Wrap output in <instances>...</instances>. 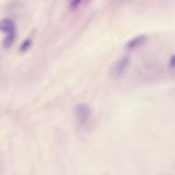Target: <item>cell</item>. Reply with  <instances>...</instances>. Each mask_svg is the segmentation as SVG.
<instances>
[{
	"mask_svg": "<svg viewBox=\"0 0 175 175\" xmlns=\"http://www.w3.org/2000/svg\"><path fill=\"white\" fill-rule=\"evenodd\" d=\"M31 44V41L30 39H26L23 42L22 44L21 45L19 50L20 52H24L27 50Z\"/></svg>",
	"mask_w": 175,
	"mask_h": 175,
	"instance_id": "obj_6",
	"label": "cell"
},
{
	"mask_svg": "<svg viewBox=\"0 0 175 175\" xmlns=\"http://www.w3.org/2000/svg\"><path fill=\"white\" fill-rule=\"evenodd\" d=\"M0 30L8 34L15 30L14 23L11 19H3L0 21Z\"/></svg>",
	"mask_w": 175,
	"mask_h": 175,
	"instance_id": "obj_4",
	"label": "cell"
},
{
	"mask_svg": "<svg viewBox=\"0 0 175 175\" xmlns=\"http://www.w3.org/2000/svg\"><path fill=\"white\" fill-rule=\"evenodd\" d=\"M75 114L79 125L82 127L86 126L91 117V109L89 105L85 103L76 105L75 107Z\"/></svg>",
	"mask_w": 175,
	"mask_h": 175,
	"instance_id": "obj_1",
	"label": "cell"
},
{
	"mask_svg": "<svg viewBox=\"0 0 175 175\" xmlns=\"http://www.w3.org/2000/svg\"><path fill=\"white\" fill-rule=\"evenodd\" d=\"M82 1V0H71V4H70L71 8L73 9L77 8L80 5V4Z\"/></svg>",
	"mask_w": 175,
	"mask_h": 175,
	"instance_id": "obj_7",
	"label": "cell"
},
{
	"mask_svg": "<svg viewBox=\"0 0 175 175\" xmlns=\"http://www.w3.org/2000/svg\"><path fill=\"white\" fill-rule=\"evenodd\" d=\"M169 66L171 69H174L175 66V56H171L169 61Z\"/></svg>",
	"mask_w": 175,
	"mask_h": 175,
	"instance_id": "obj_8",
	"label": "cell"
},
{
	"mask_svg": "<svg viewBox=\"0 0 175 175\" xmlns=\"http://www.w3.org/2000/svg\"><path fill=\"white\" fill-rule=\"evenodd\" d=\"M131 63V59L128 56H124L117 61L111 69V75L118 79L123 76L126 71Z\"/></svg>",
	"mask_w": 175,
	"mask_h": 175,
	"instance_id": "obj_2",
	"label": "cell"
},
{
	"mask_svg": "<svg viewBox=\"0 0 175 175\" xmlns=\"http://www.w3.org/2000/svg\"><path fill=\"white\" fill-rule=\"evenodd\" d=\"M7 34V36L4 39L3 41V46L5 49H9L12 46L15 41L16 36L15 30L12 32H9Z\"/></svg>",
	"mask_w": 175,
	"mask_h": 175,
	"instance_id": "obj_5",
	"label": "cell"
},
{
	"mask_svg": "<svg viewBox=\"0 0 175 175\" xmlns=\"http://www.w3.org/2000/svg\"><path fill=\"white\" fill-rule=\"evenodd\" d=\"M147 37L144 34H141L135 38L132 39L131 40L127 43L125 45L126 49L127 50H131L137 49L139 46H141L143 44L146 40Z\"/></svg>",
	"mask_w": 175,
	"mask_h": 175,
	"instance_id": "obj_3",
	"label": "cell"
}]
</instances>
